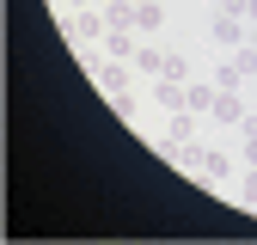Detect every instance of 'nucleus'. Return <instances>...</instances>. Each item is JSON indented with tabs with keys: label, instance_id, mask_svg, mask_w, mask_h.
<instances>
[{
	"label": "nucleus",
	"instance_id": "1",
	"mask_svg": "<svg viewBox=\"0 0 257 245\" xmlns=\"http://www.w3.org/2000/svg\"><path fill=\"white\" fill-rule=\"evenodd\" d=\"M110 37V19H104V7L92 13V7H80L74 19H68V43H80V49H92V43H104Z\"/></svg>",
	"mask_w": 257,
	"mask_h": 245
},
{
	"label": "nucleus",
	"instance_id": "2",
	"mask_svg": "<svg viewBox=\"0 0 257 245\" xmlns=\"http://www.w3.org/2000/svg\"><path fill=\"white\" fill-rule=\"evenodd\" d=\"M184 86H190V80H172V74H159V80H147V104H159V110H190V98H184Z\"/></svg>",
	"mask_w": 257,
	"mask_h": 245
},
{
	"label": "nucleus",
	"instance_id": "3",
	"mask_svg": "<svg viewBox=\"0 0 257 245\" xmlns=\"http://www.w3.org/2000/svg\"><path fill=\"white\" fill-rule=\"evenodd\" d=\"M92 74H98V86L110 92V98H122V92H135V74H128V61H92Z\"/></svg>",
	"mask_w": 257,
	"mask_h": 245
},
{
	"label": "nucleus",
	"instance_id": "4",
	"mask_svg": "<svg viewBox=\"0 0 257 245\" xmlns=\"http://www.w3.org/2000/svg\"><path fill=\"white\" fill-rule=\"evenodd\" d=\"M208 37H214L220 49H227V55H233V49H245V19H233V13H220V19L208 25Z\"/></svg>",
	"mask_w": 257,
	"mask_h": 245
},
{
	"label": "nucleus",
	"instance_id": "5",
	"mask_svg": "<svg viewBox=\"0 0 257 245\" xmlns=\"http://www.w3.org/2000/svg\"><path fill=\"white\" fill-rule=\"evenodd\" d=\"M208 116H214V122H227V129H239V122L251 116V110H245V92H220V98H214V110H208Z\"/></svg>",
	"mask_w": 257,
	"mask_h": 245
},
{
	"label": "nucleus",
	"instance_id": "6",
	"mask_svg": "<svg viewBox=\"0 0 257 245\" xmlns=\"http://www.w3.org/2000/svg\"><path fill=\"white\" fill-rule=\"evenodd\" d=\"M202 184H227L233 178V160H227V153H220V147H202V172H196Z\"/></svg>",
	"mask_w": 257,
	"mask_h": 245
},
{
	"label": "nucleus",
	"instance_id": "7",
	"mask_svg": "<svg viewBox=\"0 0 257 245\" xmlns=\"http://www.w3.org/2000/svg\"><path fill=\"white\" fill-rule=\"evenodd\" d=\"M184 98H190V110H196V116H208L214 98H220V86H214V80H190V86H184Z\"/></svg>",
	"mask_w": 257,
	"mask_h": 245
},
{
	"label": "nucleus",
	"instance_id": "8",
	"mask_svg": "<svg viewBox=\"0 0 257 245\" xmlns=\"http://www.w3.org/2000/svg\"><path fill=\"white\" fill-rule=\"evenodd\" d=\"M128 68H135L141 80H159V74H166V49H147V43H141V49H135V61H128Z\"/></svg>",
	"mask_w": 257,
	"mask_h": 245
},
{
	"label": "nucleus",
	"instance_id": "9",
	"mask_svg": "<svg viewBox=\"0 0 257 245\" xmlns=\"http://www.w3.org/2000/svg\"><path fill=\"white\" fill-rule=\"evenodd\" d=\"M98 49H104L110 61H135V49H141V43H135V31H110V37H104Z\"/></svg>",
	"mask_w": 257,
	"mask_h": 245
},
{
	"label": "nucleus",
	"instance_id": "10",
	"mask_svg": "<svg viewBox=\"0 0 257 245\" xmlns=\"http://www.w3.org/2000/svg\"><path fill=\"white\" fill-rule=\"evenodd\" d=\"M159 25H166V7H159V0H135V31L141 37H153Z\"/></svg>",
	"mask_w": 257,
	"mask_h": 245
},
{
	"label": "nucleus",
	"instance_id": "11",
	"mask_svg": "<svg viewBox=\"0 0 257 245\" xmlns=\"http://www.w3.org/2000/svg\"><path fill=\"white\" fill-rule=\"evenodd\" d=\"M159 141H196V110H172V122H166Z\"/></svg>",
	"mask_w": 257,
	"mask_h": 245
},
{
	"label": "nucleus",
	"instance_id": "12",
	"mask_svg": "<svg viewBox=\"0 0 257 245\" xmlns=\"http://www.w3.org/2000/svg\"><path fill=\"white\" fill-rule=\"evenodd\" d=\"M214 86H220V92H245V68H239L233 55H227V61L214 68Z\"/></svg>",
	"mask_w": 257,
	"mask_h": 245
},
{
	"label": "nucleus",
	"instance_id": "13",
	"mask_svg": "<svg viewBox=\"0 0 257 245\" xmlns=\"http://www.w3.org/2000/svg\"><path fill=\"white\" fill-rule=\"evenodd\" d=\"M239 202L257 208V166H245V184H239Z\"/></svg>",
	"mask_w": 257,
	"mask_h": 245
},
{
	"label": "nucleus",
	"instance_id": "14",
	"mask_svg": "<svg viewBox=\"0 0 257 245\" xmlns=\"http://www.w3.org/2000/svg\"><path fill=\"white\" fill-rule=\"evenodd\" d=\"M233 61L245 68V80H257V49H251V43H245V49H233Z\"/></svg>",
	"mask_w": 257,
	"mask_h": 245
},
{
	"label": "nucleus",
	"instance_id": "15",
	"mask_svg": "<svg viewBox=\"0 0 257 245\" xmlns=\"http://www.w3.org/2000/svg\"><path fill=\"white\" fill-rule=\"evenodd\" d=\"M166 74L172 80H190V55H166Z\"/></svg>",
	"mask_w": 257,
	"mask_h": 245
},
{
	"label": "nucleus",
	"instance_id": "16",
	"mask_svg": "<svg viewBox=\"0 0 257 245\" xmlns=\"http://www.w3.org/2000/svg\"><path fill=\"white\" fill-rule=\"evenodd\" d=\"M220 13H233V19H245V0H220Z\"/></svg>",
	"mask_w": 257,
	"mask_h": 245
},
{
	"label": "nucleus",
	"instance_id": "17",
	"mask_svg": "<svg viewBox=\"0 0 257 245\" xmlns=\"http://www.w3.org/2000/svg\"><path fill=\"white\" fill-rule=\"evenodd\" d=\"M245 25H257V0H245Z\"/></svg>",
	"mask_w": 257,
	"mask_h": 245
},
{
	"label": "nucleus",
	"instance_id": "18",
	"mask_svg": "<svg viewBox=\"0 0 257 245\" xmlns=\"http://www.w3.org/2000/svg\"><path fill=\"white\" fill-rule=\"evenodd\" d=\"M245 43H251V49H257V25H245Z\"/></svg>",
	"mask_w": 257,
	"mask_h": 245
},
{
	"label": "nucleus",
	"instance_id": "19",
	"mask_svg": "<svg viewBox=\"0 0 257 245\" xmlns=\"http://www.w3.org/2000/svg\"><path fill=\"white\" fill-rule=\"evenodd\" d=\"M68 7H86V0H68Z\"/></svg>",
	"mask_w": 257,
	"mask_h": 245
},
{
	"label": "nucleus",
	"instance_id": "20",
	"mask_svg": "<svg viewBox=\"0 0 257 245\" xmlns=\"http://www.w3.org/2000/svg\"><path fill=\"white\" fill-rule=\"evenodd\" d=\"M104 7H110V0H104Z\"/></svg>",
	"mask_w": 257,
	"mask_h": 245
}]
</instances>
